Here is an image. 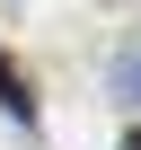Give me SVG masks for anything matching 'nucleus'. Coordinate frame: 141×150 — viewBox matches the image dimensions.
I'll return each mask as SVG.
<instances>
[{
    "mask_svg": "<svg viewBox=\"0 0 141 150\" xmlns=\"http://www.w3.org/2000/svg\"><path fill=\"white\" fill-rule=\"evenodd\" d=\"M123 150H141V132H132V141H123Z\"/></svg>",
    "mask_w": 141,
    "mask_h": 150,
    "instance_id": "2",
    "label": "nucleus"
},
{
    "mask_svg": "<svg viewBox=\"0 0 141 150\" xmlns=\"http://www.w3.org/2000/svg\"><path fill=\"white\" fill-rule=\"evenodd\" d=\"M0 106H9V115H35V88H27L18 62H0Z\"/></svg>",
    "mask_w": 141,
    "mask_h": 150,
    "instance_id": "1",
    "label": "nucleus"
}]
</instances>
